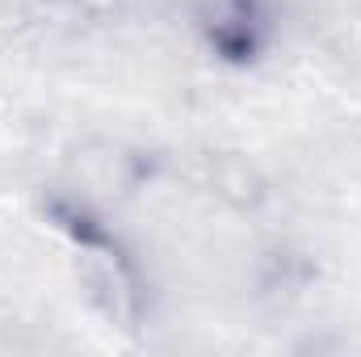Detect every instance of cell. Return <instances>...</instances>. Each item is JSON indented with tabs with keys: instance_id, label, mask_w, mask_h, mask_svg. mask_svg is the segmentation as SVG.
I'll return each instance as SVG.
<instances>
[{
	"instance_id": "3957f363",
	"label": "cell",
	"mask_w": 361,
	"mask_h": 357,
	"mask_svg": "<svg viewBox=\"0 0 361 357\" xmlns=\"http://www.w3.org/2000/svg\"><path fill=\"white\" fill-rule=\"evenodd\" d=\"M59 8H68L72 17L80 13V17H101V13H114L118 8V0H55Z\"/></svg>"
},
{
	"instance_id": "6da1fadb",
	"label": "cell",
	"mask_w": 361,
	"mask_h": 357,
	"mask_svg": "<svg viewBox=\"0 0 361 357\" xmlns=\"http://www.w3.org/2000/svg\"><path fill=\"white\" fill-rule=\"evenodd\" d=\"M42 219L51 231H59L68 240V248L80 257L85 282H89L97 307L118 324V328H135L143 315V269L135 261V253L126 248V240L109 227V219L92 206L89 198H76L68 189H51L42 198Z\"/></svg>"
},
{
	"instance_id": "7a4b0ae2",
	"label": "cell",
	"mask_w": 361,
	"mask_h": 357,
	"mask_svg": "<svg viewBox=\"0 0 361 357\" xmlns=\"http://www.w3.org/2000/svg\"><path fill=\"white\" fill-rule=\"evenodd\" d=\"M193 30L223 68H257L277 42V0H197Z\"/></svg>"
}]
</instances>
